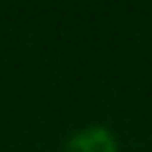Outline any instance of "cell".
I'll return each mask as SVG.
<instances>
[{
    "instance_id": "obj_1",
    "label": "cell",
    "mask_w": 152,
    "mask_h": 152,
    "mask_svg": "<svg viewBox=\"0 0 152 152\" xmlns=\"http://www.w3.org/2000/svg\"><path fill=\"white\" fill-rule=\"evenodd\" d=\"M66 152H119V147L112 129L104 124H89L66 142Z\"/></svg>"
}]
</instances>
